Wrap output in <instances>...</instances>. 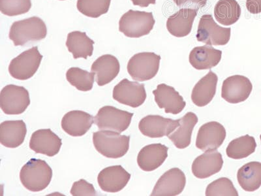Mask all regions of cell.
<instances>
[{"label":"cell","instance_id":"cell-3","mask_svg":"<svg viewBox=\"0 0 261 196\" xmlns=\"http://www.w3.org/2000/svg\"><path fill=\"white\" fill-rule=\"evenodd\" d=\"M47 34L44 21L37 16L16 21L11 26L9 39L15 46H23L29 42L41 41Z\"/></svg>","mask_w":261,"mask_h":196},{"label":"cell","instance_id":"cell-2","mask_svg":"<svg viewBox=\"0 0 261 196\" xmlns=\"http://www.w3.org/2000/svg\"><path fill=\"white\" fill-rule=\"evenodd\" d=\"M130 137L110 130H101L93 134L95 149L105 157L120 158L126 155L129 149Z\"/></svg>","mask_w":261,"mask_h":196},{"label":"cell","instance_id":"cell-14","mask_svg":"<svg viewBox=\"0 0 261 196\" xmlns=\"http://www.w3.org/2000/svg\"><path fill=\"white\" fill-rule=\"evenodd\" d=\"M225 128L218 122H209L202 125L198 132L196 146L202 151L217 150L226 138Z\"/></svg>","mask_w":261,"mask_h":196},{"label":"cell","instance_id":"cell-32","mask_svg":"<svg viewBox=\"0 0 261 196\" xmlns=\"http://www.w3.org/2000/svg\"><path fill=\"white\" fill-rule=\"evenodd\" d=\"M111 0H78L79 12L91 18H98L109 11Z\"/></svg>","mask_w":261,"mask_h":196},{"label":"cell","instance_id":"cell-25","mask_svg":"<svg viewBox=\"0 0 261 196\" xmlns=\"http://www.w3.org/2000/svg\"><path fill=\"white\" fill-rule=\"evenodd\" d=\"M221 57L222 51L211 46H197L191 51L189 61L196 69H211L218 65Z\"/></svg>","mask_w":261,"mask_h":196},{"label":"cell","instance_id":"cell-27","mask_svg":"<svg viewBox=\"0 0 261 196\" xmlns=\"http://www.w3.org/2000/svg\"><path fill=\"white\" fill-rule=\"evenodd\" d=\"M94 41L87 36L85 32L74 31L67 36L66 46L74 59L85 58L92 56L94 52Z\"/></svg>","mask_w":261,"mask_h":196},{"label":"cell","instance_id":"cell-1","mask_svg":"<svg viewBox=\"0 0 261 196\" xmlns=\"http://www.w3.org/2000/svg\"><path fill=\"white\" fill-rule=\"evenodd\" d=\"M53 178V169L45 161L32 158L22 167L21 183L27 190L40 192L48 187Z\"/></svg>","mask_w":261,"mask_h":196},{"label":"cell","instance_id":"cell-7","mask_svg":"<svg viewBox=\"0 0 261 196\" xmlns=\"http://www.w3.org/2000/svg\"><path fill=\"white\" fill-rule=\"evenodd\" d=\"M134 113L129 112L113 106H105L98 111L94 122L100 130L113 131L121 134L129 128Z\"/></svg>","mask_w":261,"mask_h":196},{"label":"cell","instance_id":"cell-20","mask_svg":"<svg viewBox=\"0 0 261 196\" xmlns=\"http://www.w3.org/2000/svg\"><path fill=\"white\" fill-rule=\"evenodd\" d=\"M94 122L91 114L82 111H72L65 114L62 120V128L67 134L73 137L85 135Z\"/></svg>","mask_w":261,"mask_h":196},{"label":"cell","instance_id":"cell-13","mask_svg":"<svg viewBox=\"0 0 261 196\" xmlns=\"http://www.w3.org/2000/svg\"><path fill=\"white\" fill-rule=\"evenodd\" d=\"M179 125V120H174L160 115H148L141 119L139 128L142 134L150 138L169 136Z\"/></svg>","mask_w":261,"mask_h":196},{"label":"cell","instance_id":"cell-17","mask_svg":"<svg viewBox=\"0 0 261 196\" xmlns=\"http://www.w3.org/2000/svg\"><path fill=\"white\" fill-rule=\"evenodd\" d=\"M223 165L221 153L217 150L206 151L193 162L192 173L198 179H206L220 172Z\"/></svg>","mask_w":261,"mask_h":196},{"label":"cell","instance_id":"cell-34","mask_svg":"<svg viewBox=\"0 0 261 196\" xmlns=\"http://www.w3.org/2000/svg\"><path fill=\"white\" fill-rule=\"evenodd\" d=\"M31 8V0H0L1 12L9 16L27 13Z\"/></svg>","mask_w":261,"mask_h":196},{"label":"cell","instance_id":"cell-19","mask_svg":"<svg viewBox=\"0 0 261 196\" xmlns=\"http://www.w3.org/2000/svg\"><path fill=\"white\" fill-rule=\"evenodd\" d=\"M168 147L161 143L149 144L139 152L137 163L144 172H152L164 163L168 157Z\"/></svg>","mask_w":261,"mask_h":196},{"label":"cell","instance_id":"cell-31","mask_svg":"<svg viewBox=\"0 0 261 196\" xmlns=\"http://www.w3.org/2000/svg\"><path fill=\"white\" fill-rule=\"evenodd\" d=\"M95 74L88 72L79 67H71L67 70L66 79L72 86L76 89L88 92L92 89L94 86Z\"/></svg>","mask_w":261,"mask_h":196},{"label":"cell","instance_id":"cell-36","mask_svg":"<svg viewBox=\"0 0 261 196\" xmlns=\"http://www.w3.org/2000/svg\"><path fill=\"white\" fill-rule=\"evenodd\" d=\"M174 3L179 8L195 9L199 10V9L204 8L207 4V0H173Z\"/></svg>","mask_w":261,"mask_h":196},{"label":"cell","instance_id":"cell-10","mask_svg":"<svg viewBox=\"0 0 261 196\" xmlns=\"http://www.w3.org/2000/svg\"><path fill=\"white\" fill-rule=\"evenodd\" d=\"M113 97L120 104L137 108L145 102V87L143 84L123 79L114 88Z\"/></svg>","mask_w":261,"mask_h":196},{"label":"cell","instance_id":"cell-6","mask_svg":"<svg viewBox=\"0 0 261 196\" xmlns=\"http://www.w3.org/2000/svg\"><path fill=\"white\" fill-rule=\"evenodd\" d=\"M43 56L34 46L14 58L9 65V72L13 78L25 81L32 78L40 66Z\"/></svg>","mask_w":261,"mask_h":196},{"label":"cell","instance_id":"cell-8","mask_svg":"<svg viewBox=\"0 0 261 196\" xmlns=\"http://www.w3.org/2000/svg\"><path fill=\"white\" fill-rule=\"evenodd\" d=\"M230 32V28L220 27L212 15H204L200 18L196 37L198 41L206 45L223 46L229 41Z\"/></svg>","mask_w":261,"mask_h":196},{"label":"cell","instance_id":"cell-38","mask_svg":"<svg viewBox=\"0 0 261 196\" xmlns=\"http://www.w3.org/2000/svg\"><path fill=\"white\" fill-rule=\"evenodd\" d=\"M135 6H138L141 8H147L150 4H155L156 0H132Z\"/></svg>","mask_w":261,"mask_h":196},{"label":"cell","instance_id":"cell-29","mask_svg":"<svg viewBox=\"0 0 261 196\" xmlns=\"http://www.w3.org/2000/svg\"><path fill=\"white\" fill-rule=\"evenodd\" d=\"M241 15V6L237 0H219L214 8L216 19L223 26L235 24Z\"/></svg>","mask_w":261,"mask_h":196},{"label":"cell","instance_id":"cell-23","mask_svg":"<svg viewBox=\"0 0 261 196\" xmlns=\"http://www.w3.org/2000/svg\"><path fill=\"white\" fill-rule=\"evenodd\" d=\"M27 134V125L23 120H7L0 125V142L7 148L20 146Z\"/></svg>","mask_w":261,"mask_h":196},{"label":"cell","instance_id":"cell-11","mask_svg":"<svg viewBox=\"0 0 261 196\" xmlns=\"http://www.w3.org/2000/svg\"><path fill=\"white\" fill-rule=\"evenodd\" d=\"M252 89V83L248 78L237 75L223 81L221 97L230 104H239L248 99Z\"/></svg>","mask_w":261,"mask_h":196},{"label":"cell","instance_id":"cell-35","mask_svg":"<svg viewBox=\"0 0 261 196\" xmlns=\"http://www.w3.org/2000/svg\"><path fill=\"white\" fill-rule=\"evenodd\" d=\"M71 194L73 196H94L97 195V192L93 184L88 183L85 180L81 179L74 183Z\"/></svg>","mask_w":261,"mask_h":196},{"label":"cell","instance_id":"cell-22","mask_svg":"<svg viewBox=\"0 0 261 196\" xmlns=\"http://www.w3.org/2000/svg\"><path fill=\"white\" fill-rule=\"evenodd\" d=\"M120 70V62L111 55H105L98 58L91 67V71L97 76L96 82L100 86L113 81L118 76Z\"/></svg>","mask_w":261,"mask_h":196},{"label":"cell","instance_id":"cell-33","mask_svg":"<svg viewBox=\"0 0 261 196\" xmlns=\"http://www.w3.org/2000/svg\"><path fill=\"white\" fill-rule=\"evenodd\" d=\"M206 196H238L237 189L229 179L222 177L208 184L206 190Z\"/></svg>","mask_w":261,"mask_h":196},{"label":"cell","instance_id":"cell-39","mask_svg":"<svg viewBox=\"0 0 261 196\" xmlns=\"http://www.w3.org/2000/svg\"><path fill=\"white\" fill-rule=\"evenodd\" d=\"M260 141H261V135H260Z\"/></svg>","mask_w":261,"mask_h":196},{"label":"cell","instance_id":"cell-21","mask_svg":"<svg viewBox=\"0 0 261 196\" xmlns=\"http://www.w3.org/2000/svg\"><path fill=\"white\" fill-rule=\"evenodd\" d=\"M197 15L195 9L181 8L174 15L170 16L167 21L168 31L176 37L188 36L192 32L193 22Z\"/></svg>","mask_w":261,"mask_h":196},{"label":"cell","instance_id":"cell-15","mask_svg":"<svg viewBox=\"0 0 261 196\" xmlns=\"http://www.w3.org/2000/svg\"><path fill=\"white\" fill-rule=\"evenodd\" d=\"M130 175L121 165H114L105 168L97 177L98 184L102 191L106 192H120L126 186Z\"/></svg>","mask_w":261,"mask_h":196},{"label":"cell","instance_id":"cell-9","mask_svg":"<svg viewBox=\"0 0 261 196\" xmlns=\"http://www.w3.org/2000/svg\"><path fill=\"white\" fill-rule=\"evenodd\" d=\"M30 105L29 91L23 86L9 85L2 90L0 106L5 114L9 115L22 114Z\"/></svg>","mask_w":261,"mask_h":196},{"label":"cell","instance_id":"cell-18","mask_svg":"<svg viewBox=\"0 0 261 196\" xmlns=\"http://www.w3.org/2000/svg\"><path fill=\"white\" fill-rule=\"evenodd\" d=\"M155 101L160 109H164L165 113L178 114L184 110L186 103L184 98L172 86L160 84L157 89L153 91Z\"/></svg>","mask_w":261,"mask_h":196},{"label":"cell","instance_id":"cell-24","mask_svg":"<svg viewBox=\"0 0 261 196\" xmlns=\"http://www.w3.org/2000/svg\"><path fill=\"white\" fill-rule=\"evenodd\" d=\"M218 82V76L212 71H210L206 76L200 79L192 91V100L193 104L200 107L209 104L215 96Z\"/></svg>","mask_w":261,"mask_h":196},{"label":"cell","instance_id":"cell-37","mask_svg":"<svg viewBox=\"0 0 261 196\" xmlns=\"http://www.w3.org/2000/svg\"><path fill=\"white\" fill-rule=\"evenodd\" d=\"M246 8L249 13L257 15L261 13V0H246Z\"/></svg>","mask_w":261,"mask_h":196},{"label":"cell","instance_id":"cell-30","mask_svg":"<svg viewBox=\"0 0 261 196\" xmlns=\"http://www.w3.org/2000/svg\"><path fill=\"white\" fill-rule=\"evenodd\" d=\"M257 143L253 137L244 135L232 140L227 148L226 153L228 157L234 160L243 159L252 155L255 151Z\"/></svg>","mask_w":261,"mask_h":196},{"label":"cell","instance_id":"cell-4","mask_svg":"<svg viewBox=\"0 0 261 196\" xmlns=\"http://www.w3.org/2000/svg\"><path fill=\"white\" fill-rule=\"evenodd\" d=\"M152 13L130 10L119 21V30L130 38H139L150 34L155 24Z\"/></svg>","mask_w":261,"mask_h":196},{"label":"cell","instance_id":"cell-26","mask_svg":"<svg viewBox=\"0 0 261 196\" xmlns=\"http://www.w3.org/2000/svg\"><path fill=\"white\" fill-rule=\"evenodd\" d=\"M178 129L174 131L168 137L171 140L176 148L184 149L190 146L192 141L193 128L197 125L199 119L192 112L186 113L182 118L179 119Z\"/></svg>","mask_w":261,"mask_h":196},{"label":"cell","instance_id":"cell-12","mask_svg":"<svg viewBox=\"0 0 261 196\" xmlns=\"http://www.w3.org/2000/svg\"><path fill=\"white\" fill-rule=\"evenodd\" d=\"M185 174L174 167L165 172L156 183L151 196H175L180 194L185 188Z\"/></svg>","mask_w":261,"mask_h":196},{"label":"cell","instance_id":"cell-28","mask_svg":"<svg viewBox=\"0 0 261 196\" xmlns=\"http://www.w3.org/2000/svg\"><path fill=\"white\" fill-rule=\"evenodd\" d=\"M238 181L246 192H254L261 186V163L251 162L240 168L237 174Z\"/></svg>","mask_w":261,"mask_h":196},{"label":"cell","instance_id":"cell-16","mask_svg":"<svg viewBox=\"0 0 261 196\" xmlns=\"http://www.w3.org/2000/svg\"><path fill=\"white\" fill-rule=\"evenodd\" d=\"M62 139L50 129L36 131L30 141V148L35 153L53 157L59 153Z\"/></svg>","mask_w":261,"mask_h":196},{"label":"cell","instance_id":"cell-5","mask_svg":"<svg viewBox=\"0 0 261 196\" xmlns=\"http://www.w3.org/2000/svg\"><path fill=\"white\" fill-rule=\"evenodd\" d=\"M161 57L154 53H140L130 58L127 71L135 81L150 80L158 73Z\"/></svg>","mask_w":261,"mask_h":196}]
</instances>
